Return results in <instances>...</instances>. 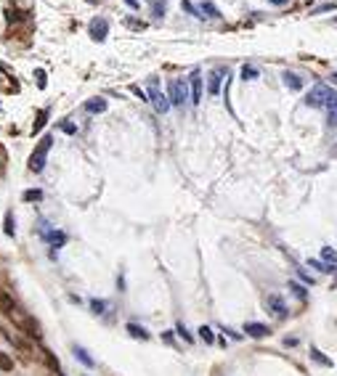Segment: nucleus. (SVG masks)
<instances>
[{
    "instance_id": "obj_27",
    "label": "nucleus",
    "mask_w": 337,
    "mask_h": 376,
    "mask_svg": "<svg viewBox=\"0 0 337 376\" xmlns=\"http://www.w3.org/2000/svg\"><path fill=\"white\" fill-rule=\"evenodd\" d=\"M297 278H300V281H305V284H313V278L308 276L305 271H297Z\"/></svg>"
},
{
    "instance_id": "obj_31",
    "label": "nucleus",
    "mask_w": 337,
    "mask_h": 376,
    "mask_svg": "<svg viewBox=\"0 0 337 376\" xmlns=\"http://www.w3.org/2000/svg\"><path fill=\"white\" fill-rule=\"evenodd\" d=\"M335 80H337V75H335Z\"/></svg>"
},
{
    "instance_id": "obj_25",
    "label": "nucleus",
    "mask_w": 337,
    "mask_h": 376,
    "mask_svg": "<svg viewBox=\"0 0 337 376\" xmlns=\"http://www.w3.org/2000/svg\"><path fill=\"white\" fill-rule=\"evenodd\" d=\"M46 117H48V111H40V120L35 122V130H40V127L46 125Z\"/></svg>"
},
{
    "instance_id": "obj_11",
    "label": "nucleus",
    "mask_w": 337,
    "mask_h": 376,
    "mask_svg": "<svg viewBox=\"0 0 337 376\" xmlns=\"http://www.w3.org/2000/svg\"><path fill=\"white\" fill-rule=\"evenodd\" d=\"M85 111H91V114H101V111H106V101L104 98H93L85 104Z\"/></svg>"
},
{
    "instance_id": "obj_17",
    "label": "nucleus",
    "mask_w": 337,
    "mask_h": 376,
    "mask_svg": "<svg viewBox=\"0 0 337 376\" xmlns=\"http://www.w3.org/2000/svg\"><path fill=\"white\" fill-rule=\"evenodd\" d=\"M199 8L205 11V16H210V19H215V16H221V14H218V8H215V5H212V3H202Z\"/></svg>"
},
{
    "instance_id": "obj_1",
    "label": "nucleus",
    "mask_w": 337,
    "mask_h": 376,
    "mask_svg": "<svg viewBox=\"0 0 337 376\" xmlns=\"http://www.w3.org/2000/svg\"><path fill=\"white\" fill-rule=\"evenodd\" d=\"M305 104L313 106V109H332L337 104V90H332L329 85H324V82H319V85L311 88V93L305 95Z\"/></svg>"
},
{
    "instance_id": "obj_29",
    "label": "nucleus",
    "mask_w": 337,
    "mask_h": 376,
    "mask_svg": "<svg viewBox=\"0 0 337 376\" xmlns=\"http://www.w3.org/2000/svg\"><path fill=\"white\" fill-rule=\"evenodd\" d=\"M128 5H130V8H138V0H125Z\"/></svg>"
},
{
    "instance_id": "obj_14",
    "label": "nucleus",
    "mask_w": 337,
    "mask_h": 376,
    "mask_svg": "<svg viewBox=\"0 0 337 376\" xmlns=\"http://www.w3.org/2000/svg\"><path fill=\"white\" fill-rule=\"evenodd\" d=\"M321 260H327L329 265H337V252L332 246H321Z\"/></svg>"
},
{
    "instance_id": "obj_32",
    "label": "nucleus",
    "mask_w": 337,
    "mask_h": 376,
    "mask_svg": "<svg viewBox=\"0 0 337 376\" xmlns=\"http://www.w3.org/2000/svg\"><path fill=\"white\" fill-rule=\"evenodd\" d=\"M335 21H337V16H335Z\"/></svg>"
},
{
    "instance_id": "obj_2",
    "label": "nucleus",
    "mask_w": 337,
    "mask_h": 376,
    "mask_svg": "<svg viewBox=\"0 0 337 376\" xmlns=\"http://www.w3.org/2000/svg\"><path fill=\"white\" fill-rule=\"evenodd\" d=\"M167 98H170L173 106H183L186 101H192V88H189L186 80H170L167 85Z\"/></svg>"
},
{
    "instance_id": "obj_5",
    "label": "nucleus",
    "mask_w": 337,
    "mask_h": 376,
    "mask_svg": "<svg viewBox=\"0 0 337 376\" xmlns=\"http://www.w3.org/2000/svg\"><path fill=\"white\" fill-rule=\"evenodd\" d=\"M223 75H228V72H226V69H212V72H210V77H207V93H210V95H218V93H221Z\"/></svg>"
},
{
    "instance_id": "obj_30",
    "label": "nucleus",
    "mask_w": 337,
    "mask_h": 376,
    "mask_svg": "<svg viewBox=\"0 0 337 376\" xmlns=\"http://www.w3.org/2000/svg\"><path fill=\"white\" fill-rule=\"evenodd\" d=\"M271 3H273V5H287L289 0H271Z\"/></svg>"
},
{
    "instance_id": "obj_13",
    "label": "nucleus",
    "mask_w": 337,
    "mask_h": 376,
    "mask_svg": "<svg viewBox=\"0 0 337 376\" xmlns=\"http://www.w3.org/2000/svg\"><path fill=\"white\" fill-rule=\"evenodd\" d=\"M257 77H260V72H257L252 64H244V66H241V80H257Z\"/></svg>"
},
{
    "instance_id": "obj_33",
    "label": "nucleus",
    "mask_w": 337,
    "mask_h": 376,
    "mask_svg": "<svg viewBox=\"0 0 337 376\" xmlns=\"http://www.w3.org/2000/svg\"><path fill=\"white\" fill-rule=\"evenodd\" d=\"M335 286H337V281H335Z\"/></svg>"
},
{
    "instance_id": "obj_18",
    "label": "nucleus",
    "mask_w": 337,
    "mask_h": 376,
    "mask_svg": "<svg viewBox=\"0 0 337 376\" xmlns=\"http://www.w3.org/2000/svg\"><path fill=\"white\" fill-rule=\"evenodd\" d=\"M327 125H329V127H337V104L327 111Z\"/></svg>"
},
{
    "instance_id": "obj_24",
    "label": "nucleus",
    "mask_w": 337,
    "mask_h": 376,
    "mask_svg": "<svg viewBox=\"0 0 337 376\" xmlns=\"http://www.w3.org/2000/svg\"><path fill=\"white\" fill-rule=\"evenodd\" d=\"M40 196H43L40 191H27V194H24V199H27V201H32V199H40Z\"/></svg>"
},
{
    "instance_id": "obj_10",
    "label": "nucleus",
    "mask_w": 337,
    "mask_h": 376,
    "mask_svg": "<svg viewBox=\"0 0 337 376\" xmlns=\"http://www.w3.org/2000/svg\"><path fill=\"white\" fill-rule=\"evenodd\" d=\"M282 77H284V85H287L289 90H300V88H303V77L295 75V72H284Z\"/></svg>"
},
{
    "instance_id": "obj_28",
    "label": "nucleus",
    "mask_w": 337,
    "mask_h": 376,
    "mask_svg": "<svg viewBox=\"0 0 337 376\" xmlns=\"http://www.w3.org/2000/svg\"><path fill=\"white\" fill-rule=\"evenodd\" d=\"M61 130H64V133H75V125H72V122H64V125H61Z\"/></svg>"
},
{
    "instance_id": "obj_8",
    "label": "nucleus",
    "mask_w": 337,
    "mask_h": 376,
    "mask_svg": "<svg viewBox=\"0 0 337 376\" xmlns=\"http://www.w3.org/2000/svg\"><path fill=\"white\" fill-rule=\"evenodd\" d=\"M106 30H109L106 19H93V21H91V35H93V40H104V37H106Z\"/></svg>"
},
{
    "instance_id": "obj_12",
    "label": "nucleus",
    "mask_w": 337,
    "mask_h": 376,
    "mask_svg": "<svg viewBox=\"0 0 337 376\" xmlns=\"http://www.w3.org/2000/svg\"><path fill=\"white\" fill-rule=\"evenodd\" d=\"M308 265L319 273H335L337 271V265H329V262H321V260H308Z\"/></svg>"
},
{
    "instance_id": "obj_22",
    "label": "nucleus",
    "mask_w": 337,
    "mask_h": 376,
    "mask_svg": "<svg viewBox=\"0 0 337 376\" xmlns=\"http://www.w3.org/2000/svg\"><path fill=\"white\" fill-rule=\"evenodd\" d=\"M75 352H77V358H80V361L85 363V366H93V361H91V358H88V352H85V350H80V347H77Z\"/></svg>"
},
{
    "instance_id": "obj_15",
    "label": "nucleus",
    "mask_w": 337,
    "mask_h": 376,
    "mask_svg": "<svg viewBox=\"0 0 337 376\" xmlns=\"http://www.w3.org/2000/svg\"><path fill=\"white\" fill-rule=\"evenodd\" d=\"M43 236H46L48 241H53V244H64V241H66V236L61 231L59 233H56V231H43Z\"/></svg>"
},
{
    "instance_id": "obj_7",
    "label": "nucleus",
    "mask_w": 337,
    "mask_h": 376,
    "mask_svg": "<svg viewBox=\"0 0 337 376\" xmlns=\"http://www.w3.org/2000/svg\"><path fill=\"white\" fill-rule=\"evenodd\" d=\"M189 88H192V101H194V104H199V101H202V75H199V69L192 72Z\"/></svg>"
},
{
    "instance_id": "obj_4",
    "label": "nucleus",
    "mask_w": 337,
    "mask_h": 376,
    "mask_svg": "<svg viewBox=\"0 0 337 376\" xmlns=\"http://www.w3.org/2000/svg\"><path fill=\"white\" fill-rule=\"evenodd\" d=\"M149 101L154 104V109L160 111V114H165V111L170 109V98L157 88V82H151V85H149Z\"/></svg>"
},
{
    "instance_id": "obj_21",
    "label": "nucleus",
    "mask_w": 337,
    "mask_h": 376,
    "mask_svg": "<svg viewBox=\"0 0 337 376\" xmlns=\"http://www.w3.org/2000/svg\"><path fill=\"white\" fill-rule=\"evenodd\" d=\"M199 336L207 342V345H212V342H215V336H212V331L207 329V326H202V329H199Z\"/></svg>"
},
{
    "instance_id": "obj_9",
    "label": "nucleus",
    "mask_w": 337,
    "mask_h": 376,
    "mask_svg": "<svg viewBox=\"0 0 337 376\" xmlns=\"http://www.w3.org/2000/svg\"><path fill=\"white\" fill-rule=\"evenodd\" d=\"M244 331H247L250 336H255V339H263V336H268V334H271L266 323H247Z\"/></svg>"
},
{
    "instance_id": "obj_20",
    "label": "nucleus",
    "mask_w": 337,
    "mask_h": 376,
    "mask_svg": "<svg viewBox=\"0 0 337 376\" xmlns=\"http://www.w3.org/2000/svg\"><path fill=\"white\" fill-rule=\"evenodd\" d=\"M289 289H292V294H295V297H300V300H305V289H303V286L297 284V281H292V284H289Z\"/></svg>"
},
{
    "instance_id": "obj_6",
    "label": "nucleus",
    "mask_w": 337,
    "mask_h": 376,
    "mask_svg": "<svg viewBox=\"0 0 337 376\" xmlns=\"http://www.w3.org/2000/svg\"><path fill=\"white\" fill-rule=\"evenodd\" d=\"M266 305H268V310H271L276 318H287V305H284V300L279 294H271L266 300Z\"/></svg>"
},
{
    "instance_id": "obj_16",
    "label": "nucleus",
    "mask_w": 337,
    "mask_h": 376,
    "mask_svg": "<svg viewBox=\"0 0 337 376\" xmlns=\"http://www.w3.org/2000/svg\"><path fill=\"white\" fill-rule=\"evenodd\" d=\"M128 331H130L133 336H138V339H149V334H146V329L136 326V323H130V326H128Z\"/></svg>"
},
{
    "instance_id": "obj_19",
    "label": "nucleus",
    "mask_w": 337,
    "mask_h": 376,
    "mask_svg": "<svg viewBox=\"0 0 337 376\" xmlns=\"http://www.w3.org/2000/svg\"><path fill=\"white\" fill-rule=\"evenodd\" d=\"M311 352H313V355H311V358H313V361H316V363H324V366H332V361H329V358H324V355H321V352H319V350H316V347H313V350H311Z\"/></svg>"
},
{
    "instance_id": "obj_23",
    "label": "nucleus",
    "mask_w": 337,
    "mask_h": 376,
    "mask_svg": "<svg viewBox=\"0 0 337 376\" xmlns=\"http://www.w3.org/2000/svg\"><path fill=\"white\" fill-rule=\"evenodd\" d=\"M91 307H93V310H96V313H104L106 302H104V300H93V302H91Z\"/></svg>"
},
{
    "instance_id": "obj_3",
    "label": "nucleus",
    "mask_w": 337,
    "mask_h": 376,
    "mask_svg": "<svg viewBox=\"0 0 337 376\" xmlns=\"http://www.w3.org/2000/svg\"><path fill=\"white\" fill-rule=\"evenodd\" d=\"M50 143H53V138H50V135L40 138V143H37V149L32 151V156H30V170H32V172H40L43 167H46V159H48Z\"/></svg>"
},
{
    "instance_id": "obj_26",
    "label": "nucleus",
    "mask_w": 337,
    "mask_h": 376,
    "mask_svg": "<svg viewBox=\"0 0 337 376\" xmlns=\"http://www.w3.org/2000/svg\"><path fill=\"white\" fill-rule=\"evenodd\" d=\"M178 334H181V336H183V339H186V342H192V334H189V331L183 329V323H178Z\"/></svg>"
}]
</instances>
